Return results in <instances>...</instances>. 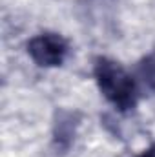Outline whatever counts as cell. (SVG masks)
I'll return each mask as SVG.
<instances>
[{
    "mask_svg": "<svg viewBox=\"0 0 155 157\" xmlns=\"http://www.w3.org/2000/svg\"><path fill=\"white\" fill-rule=\"evenodd\" d=\"M135 78L141 90L148 93H155V48L139 60L135 70Z\"/></svg>",
    "mask_w": 155,
    "mask_h": 157,
    "instance_id": "3957f363",
    "label": "cell"
},
{
    "mask_svg": "<svg viewBox=\"0 0 155 157\" xmlns=\"http://www.w3.org/2000/svg\"><path fill=\"white\" fill-rule=\"evenodd\" d=\"M93 77L99 91L119 112L126 113L137 106L141 93L139 82L135 75H131L117 60L108 57H97L93 62Z\"/></svg>",
    "mask_w": 155,
    "mask_h": 157,
    "instance_id": "6da1fadb",
    "label": "cell"
},
{
    "mask_svg": "<svg viewBox=\"0 0 155 157\" xmlns=\"http://www.w3.org/2000/svg\"><path fill=\"white\" fill-rule=\"evenodd\" d=\"M139 157H155V143L153 144H150V146H148V148H146Z\"/></svg>",
    "mask_w": 155,
    "mask_h": 157,
    "instance_id": "5b68a950",
    "label": "cell"
},
{
    "mask_svg": "<svg viewBox=\"0 0 155 157\" xmlns=\"http://www.w3.org/2000/svg\"><path fill=\"white\" fill-rule=\"evenodd\" d=\"M28 53L31 60L42 68H59L70 55V44L59 33L44 31L28 42Z\"/></svg>",
    "mask_w": 155,
    "mask_h": 157,
    "instance_id": "7a4b0ae2",
    "label": "cell"
},
{
    "mask_svg": "<svg viewBox=\"0 0 155 157\" xmlns=\"http://www.w3.org/2000/svg\"><path fill=\"white\" fill-rule=\"evenodd\" d=\"M73 115L71 113H62L59 121L55 122V143L57 146L68 148L73 135H75V124H73Z\"/></svg>",
    "mask_w": 155,
    "mask_h": 157,
    "instance_id": "277c9868",
    "label": "cell"
}]
</instances>
